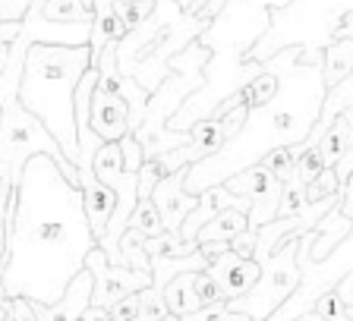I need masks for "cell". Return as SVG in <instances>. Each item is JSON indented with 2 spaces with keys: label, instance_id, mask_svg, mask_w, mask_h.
<instances>
[{
  "label": "cell",
  "instance_id": "cell-28",
  "mask_svg": "<svg viewBox=\"0 0 353 321\" xmlns=\"http://www.w3.org/2000/svg\"><path fill=\"white\" fill-rule=\"evenodd\" d=\"M196 293H199V300H202V306H214V302H224V300H221L218 284L208 278V271H199V274H196Z\"/></svg>",
  "mask_w": 353,
  "mask_h": 321
},
{
  "label": "cell",
  "instance_id": "cell-35",
  "mask_svg": "<svg viewBox=\"0 0 353 321\" xmlns=\"http://www.w3.org/2000/svg\"><path fill=\"white\" fill-rule=\"evenodd\" d=\"M0 321H13V315H10V300H3V296H0Z\"/></svg>",
  "mask_w": 353,
  "mask_h": 321
},
{
  "label": "cell",
  "instance_id": "cell-3",
  "mask_svg": "<svg viewBox=\"0 0 353 321\" xmlns=\"http://www.w3.org/2000/svg\"><path fill=\"white\" fill-rule=\"evenodd\" d=\"M300 240L290 236L268 262H262V278H259V284L252 287L246 296L228 302L230 312L250 315L252 321H268L294 296L296 287L303 284V271H300V262H296V256H300Z\"/></svg>",
  "mask_w": 353,
  "mask_h": 321
},
{
  "label": "cell",
  "instance_id": "cell-17",
  "mask_svg": "<svg viewBox=\"0 0 353 321\" xmlns=\"http://www.w3.org/2000/svg\"><path fill=\"white\" fill-rule=\"evenodd\" d=\"M306 208H309V202H306V183L294 174L290 180L284 183V196H281L278 218H296V214H303Z\"/></svg>",
  "mask_w": 353,
  "mask_h": 321
},
{
  "label": "cell",
  "instance_id": "cell-22",
  "mask_svg": "<svg viewBox=\"0 0 353 321\" xmlns=\"http://www.w3.org/2000/svg\"><path fill=\"white\" fill-rule=\"evenodd\" d=\"M154 13V0H120V19L126 22V29H139L142 19Z\"/></svg>",
  "mask_w": 353,
  "mask_h": 321
},
{
  "label": "cell",
  "instance_id": "cell-25",
  "mask_svg": "<svg viewBox=\"0 0 353 321\" xmlns=\"http://www.w3.org/2000/svg\"><path fill=\"white\" fill-rule=\"evenodd\" d=\"M322 170H328L325 167V160H322V152H319V145L316 148H309L306 154L300 158V164H296V176H300L303 183H312V180H319L322 176Z\"/></svg>",
  "mask_w": 353,
  "mask_h": 321
},
{
  "label": "cell",
  "instance_id": "cell-18",
  "mask_svg": "<svg viewBox=\"0 0 353 321\" xmlns=\"http://www.w3.org/2000/svg\"><path fill=\"white\" fill-rule=\"evenodd\" d=\"M259 164L272 170L281 183H287L290 176L296 174V158H294V152H290V148H274V152H268L262 160H259Z\"/></svg>",
  "mask_w": 353,
  "mask_h": 321
},
{
  "label": "cell",
  "instance_id": "cell-37",
  "mask_svg": "<svg viewBox=\"0 0 353 321\" xmlns=\"http://www.w3.org/2000/svg\"><path fill=\"white\" fill-rule=\"evenodd\" d=\"M161 321H183V318H176V315H168V318H161Z\"/></svg>",
  "mask_w": 353,
  "mask_h": 321
},
{
  "label": "cell",
  "instance_id": "cell-30",
  "mask_svg": "<svg viewBox=\"0 0 353 321\" xmlns=\"http://www.w3.org/2000/svg\"><path fill=\"white\" fill-rule=\"evenodd\" d=\"M230 252V242H221V240H212V242H199V256L205 258L208 265L218 262L221 256H228Z\"/></svg>",
  "mask_w": 353,
  "mask_h": 321
},
{
  "label": "cell",
  "instance_id": "cell-14",
  "mask_svg": "<svg viewBox=\"0 0 353 321\" xmlns=\"http://www.w3.org/2000/svg\"><path fill=\"white\" fill-rule=\"evenodd\" d=\"M350 148H353V126H350V117H347V110H344V114L331 123V130L325 132V139L319 142L325 167H338V160L344 158Z\"/></svg>",
  "mask_w": 353,
  "mask_h": 321
},
{
  "label": "cell",
  "instance_id": "cell-13",
  "mask_svg": "<svg viewBox=\"0 0 353 321\" xmlns=\"http://www.w3.org/2000/svg\"><path fill=\"white\" fill-rule=\"evenodd\" d=\"M243 230H250V214L246 211H236V208H224L221 214H214L202 230L196 234V242H212V240H221V242H230L234 236H240Z\"/></svg>",
  "mask_w": 353,
  "mask_h": 321
},
{
  "label": "cell",
  "instance_id": "cell-23",
  "mask_svg": "<svg viewBox=\"0 0 353 321\" xmlns=\"http://www.w3.org/2000/svg\"><path fill=\"white\" fill-rule=\"evenodd\" d=\"M139 309H142V321H161L168 318V302H164V293H158L154 287L139 293Z\"/></svg>",
  "mask_w": 353,
  "mask_h": 321
},
{
  "label": "cell",
  "instance_id": "cell-7",
  "mask_svg": "<svg viewBox=\"0 0 353 321\" xmlns=\"http://www.w3.org/2000/svg\"><path fill=\"white\" fill-rule=\"evenodd\" d=\"M205 271H208V278L218 284L224 302H234L240 296H246L259 284V278H262V265L256 258H243V256H234V252L221 256Z\"/></svg>",
  "mask_w": 353,
  "mask_h": 321
},
{
  "label": "cell",
  "instance_id": "cell-12",
  "mask_svg": "<svg viewBox=\"0 0 353 321\" xmlns=\"http://www.w3.org/2000/svg\"><path fill=\"white\" fill-rule=\"evenodd\" d=\"M196 274L199 271H190V274H180L174 278L168 287H164V302H168V312L176 315V318H186V315L199 312L202 309V300L196 293Z\"/></svg>",
  "mask_w": 353,
  "mask_h": 321
},
{
  "label": "cell",
  "instance_id": "cell-20",
  "mask_svg": "<svg viewBox=\"0 0 353 321\" xmlns=\"http://www.w3.org/2000/svg\"><path fill=\"white\" fill-rule=\"evenodd\" d=\"M316 312H319V318H325V321H353V309L341 300L338 290L325 293L322 300L316 302Z\"/></svg>",
  "mask_w": 353,
  "mask_h": 321
},
{
  "label": "cell",
  "instance_id": "cell-5",
  "mask_svg": "<svg viewBox=\"0 0 353 321\" xmlns=\"http://www.w3.org/2000/svg\"><path fill=\"white\" fill-rule=\"evenodd\" d=\"M85 268L92 271V278H95V296H92V306L95 309H108L110 312L123 296H132V293H142L152 287V271L114 265L101 249H95V252L88 256Z\"/></svg>",
  "mask_w": 353,
  "mask_h": 321
},
{
  "label": "cell",
  "instance_id": "cell-8",
  "mask_svg": "<svg viewBox=\"0 0 353 321\" xmlns=\"http://www.w3.org/2000/svg\"><path fill=\"white\" fill-rule=\"evenodd\" d=\"M186 174H190V167L176 170V174L168 176V180L158 183L152 192V202H154V208H158V214H161L168 234H180L183 220L190 218L196 202H199V196H190V192H186Z\"/></svg>",
  "mask_w": 353,
  "mask_h": 321
},
{
  "label": "cell",
  "instance_id": "cell-11",
  "mask_svg": "<svg viewBox=\"0 0 353 321\" xmlns=\"http://www.w3.org/2000/svg\"><path fill=\"white\" fill-rule=\"evenodd\" d=\"M353 76V38H341L325 51L322 57V82L325 92L338 88L344 79Z\"/></svg>",
  "mask_w": 353,
  "mask_h": 321
},
{
  "label": "cell",
  "instance_id": "cell-15",
  "mask_svg": "<svg viewBox=\"0 0 353 321\" xmlns=\"http://www.w3.org/2000/svg\"><path fill=\"white\" fill-rule=\"evenodd\" d=\"M41 3V16L48 22H63V25H79V22H92L95 10L85 0H38Z\"/></svg>",
  "mask_w": 353,
  "mask_h": 321
},
{
  "label": "cell",
  "instance_id": "cell-33",
  "mask_svg": "<svg viewBox=\"0 0 353 321\" xmlns=\"http://www.w3.org/2000/svg\"><path fill=\"white\" fill-rule=\"evenodd\" d=\"M334 290H338V296H341V300H344L347 306L353 309V268H350V274H347V278L341 280L338 287H334Z\"/></svg>",
  "mask_w": 353,
  "mask_h": 321
},
{
  "label": "cell",
  "instance_id": "cell-21",
  "mask_svg": "<svg viewBox=\"0 0 353 321\" xmlns=\"http://www.w3.org/2000/svg\"><path fill=\"white\" fill-rule=\"evenodd\" d=\"M120 152H123V170H126V174H136V176H139L142 167H145V160H148L142 142L130 132V136H123V139H120Z\"/></svg>",
  "mask_w": 353,
  "mask_h": 321
},
{
  "label": "cell",
  "instance_id": "cell-4",
  "mask_svg": "<svg viewBox=\"0 0 353 321\" xmlns=\"http://www.w3.org/2000/svg\"><path fill=\"white\" fill-rule=\"evenodd\" d=\"M224 186H228L234 196L246 198V202L252 205L250 230H259V227H265L268 220L278 218L281 196H284V183H281L268 167L252 164V167H246V170H240V174L228 176V180H224Z\"/></svg>",
  "mask_w": 353,
  "mask_h": 321
},
{
  "label": "cell",
  "instance_id": "cell-36",
  "mask_svg": "<svg viewBox=\"0 0 353 321\" xmlns=\"http://www.w3.org/2000/svg\"><path fill=\"white\" fill-rule=\"evenodd\" d=\"M296 321H325V318H319V312H306L303 318H296Z\"/></svg>",
  "mask_w": 353,
  "mask_h": 321
},
{
  "label": "cell",
  "instance_id": "cell-2",
  "mask_svg": "<svg viewBox=\"0 0 353 321\" xmlns=\"http://www.w3.org/2000/svg\"><path fill=\"white\" fill-rule=\"evenodd\" d=\"M92 70L88 44H32L26 51L19 79V104L54 136L70 164L79 160L76 136V92L82 76Z\"/></svg>",
  "mask_w": 353,
  "mask_h": 321
},
{
  "label": "cell",
  "instance_id": "cell-16",
  "mask_svg": "<svg viewBox=\"0 0 353 321\" xmlns=\"http://www.w3.org/2000/svg\"><path fill=\"white\" fill-rule=\"evenodd\" d=\"M130 227L132 230H139L145 240H154V236L168 234L161 214H158V208H154L152 198H139V205H136V211H132V218H130Z\"/></svg>",
  "mask_w": 353,
  "mask_h": 321
},
{
  "label": "cell",
  "instance_id": "cell-39",
  "mask_svg": "<svg viewBox=\"0 0 353 321\" xmlns=\"http://www.w3.org/2000/svg\"><path fill=\"white\" fill-rule=\"evenodd\" d=\"M0 120H3V107H0Z\"/></svg>",
  "mask_w": 353,
  "mask_h": 321
},
{
  "label": "cell",
  "instance_id": "cell-9",
  "mask_svg": "<svg viewBox=\"0 0 353 321\" xmlns=\"http://www.w3.org/2000/svg\"><path fill=\"white\" fill-rule=\"evenodd\" d=\"M92 296H95V278H92V271H82L76 274V280L70 284V290L63 293V300L54 302V306H35V318L38 321H82L85 312L92 309Z\"/></svg>",
  "mask_w": 353,
  "mask_h": 321
},
{
  "label": "cell",
  "instance_id": "cell-34",
  "mask_svg": "<svg viewBox=\"0 0 353 321\" xmlns=\"http://www.w3.org/2000/svg\"><path fill=\"white\" fill-rule=\"evenodd\" d=\"M221 7H224V0H212V3H208V7H202L199 13H202V16H214Z\"/></svg>",
  "mask_w": 353,
  "mask_h": 321
},
{
  "label": "cell",
  "instance_id": "cell-19",
  "mask_svg": "<svg viewBox=\"0 0 353 321\" xmlns=\"http://www.w3.org/2000/svg\"><path fill=\"white\" fill-rule=\"evenodd\" d=\"M338 192H341V180L334 174V167H328V170H322L319 180H312L306 186V202L316 205V202H325V198H334Z\"/></svg>",
  "mask_w": 353,
  "mask_h": 321
},
{
  "label": "cell",
  "instance_id": "cell-38",
  "mask_svg": "<svg viewBox=\"0 0 353 321\" xmlns=\"http://www.w3.org/2000/svg\"><path fill=\"white\" fill-rule=\"evenodd\" d=\"M347 117H350V126H353V104H350V110H347Z\"/></svg>",
  "mask_w": 353,
  "mask_h": 321
},
{
  "label": "cell",
  "instance_id": "cell-26",
  "mask_svg": "<svg viewBox=\"0 0 353 321\" xmlns=\"http://www.w3.org/2000/svg\"><path fill=\"white\" fill-rule=\"evenodd\" d=\"M110 321H142L139 293H132V296H123L117 306L110 309Z\"/></svg>",
  "mask_w": 353,
  "mask_h": 321
},
{
  "label": "cell",
  "instance_id": "cell-31",
  "mask_svg": "<svg viewBox=\"0 0 353 321\" xmlns=\"http://www.w3.org/2000/svg\"><path fill=\"white\" fill-rule=\"evenodd\" d=\"M10 315H13V321H38L29 300H10Z\"/></svg>",
  "mask_w": 353,
  "mask_h": 321
},
{
  "label": "cell",
  "instance_id": "cell-1",
  "mask_svg": "<svg viewBox=\"0 0 353 321\" xmlns=\"http://www.w3.org/2000/svg\"><path fill=\"white\" fill-rule=\"evenodd\" d=\"M95 249L82 189L66 180L51 154H32L10 202L0 296L54 306Z\"/></svg>",
  "mask_w": 353,
  "mask_h": 321
},
{
  "label": "cell",
  "instance_id": "cell-24",
  "mask_svg": "<svg viewBox=\"0 0 353 321\" xmlns=\"http://www.w3.org/2000/svg\"><path fill=\"white\" fill-rule=\"evenodd\" d=\"M183 321H252V318L240 312H230L228 302H214V306H202L199 312L186 315Z\"/></svg>",
  "mask_w": 353,
  "mask_h": 321
},
{
  "label": "cell",
  "instance_id": "cell-32",
  "mask_svg": "<svg viewBox=\"0 0 353 321\" xmlns=\"http://www.w3.org/2000/svg\"><path fill=\"white\" fill-rule=\"evenodd\" d=\"M334 174H338V180H341V189H347V180L353 176V148L344 154V158L338 160V167H334Z\"/></svg>",
  "mask_w": 353,
  "mask_h": 321
},
{
  "label": "cell",
  "instance_id": "cell-6",
  "mask_svg": "<svg viewBox=\"0 0 353 321\" xmlns=\"http://www.w3.org/2000/svg\"><path fill=\"white\" fill-rule=\"evenodd\" d=\"M130 117H132V107L120 92L95 85V92H92V130L98 132V139L120 142L123 136H130L132 132Z\"/></svg>",
  "mask_w": 353,
  "mask_h": 321
},
{
  "label": "cell",
  "instance_id": "cell-10",
  "mask_svg": "<svg viewBox=\"0 0 353 321\" xmlns=\"http://www.w3.org/2000/svg\"><path fill=\"white\" fill-rule=\"evenodd\" d=\"M82 189V198H85V214H88V227H92V234L95 240H101L108 234V224L114 218V208H117V196L114 189H108L101 180H88L79 186Z\"/></svg>",
  "mask_w": 353,
  "mask_h": 321
},
{
  "label": "cell",
  "instance_id": "cell-29",
  "mask_svg": "<svg viewBox=\"0 0 353 321\" xmlns=\"http://www.w3.org/2000/svg\"><path fill=\"white\" fill-rule=\"evenodd\" d=\"M256 246H259V234L256 230H243L240 236L230 240V252L243 258H256Z\"/></svg>",
  "mask_w": 353,
  "mask_h": 321
},
{
  "label": "cell",
  "instance_id": "cell-27",
  "mask_svg": "<svg viewBox=\"0 0 353 321\" xmlns=\"http://www.w3.org/2000/svg\"><path fill=\"white\" fill-rule=\"evenodd\" d=\"M35 0H0V22H26Z\"/></svg>",
  "mask_w": 353,
  "mask_h": 321
}]
</instances>
